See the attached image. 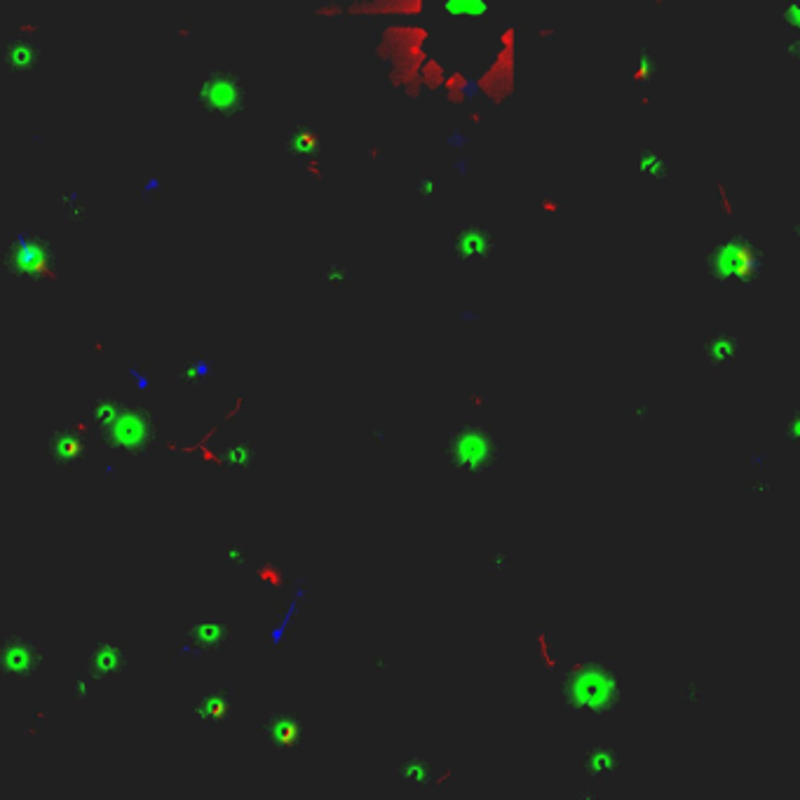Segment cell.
<instances>
[{"label": "cell", "mask_w": 800, "mask_h": 800, "mask_svg": "<svg viewBox=\"0 0 800 800\" xmlns=\"http://www.w3.org/2000/svg\"><path fill=\"white\" fill-rule=\"evenodd\" d=\"M40 662H43L40 648L24 636L10 634L0 641V674L10 679H29L40 669Z\"/></svg>", "instance_id": "8"}, {"label": "cell", "mask_w": 800, "mask_h": 800, "mask_svg": "<svg viewBox=\"0 0 800 800\" xmlns=\"http://www.w3.org/2000/svg\"><path fill=\"white\" fill-rule=\"evenodd\" d=\"M162 186H165V183H162L160 176H155V174H153V176H148V179H146L144 183H141L139 191H141V195H144L146 200H151V193H153V198H155V195H158V193L162 191Z\"/></svg>", "instance_id": "21"}, {"label": "cell", "mask_w": 800, "mask_h": 800, "mask_svg": "<svg viewBox=\"0 0 800 800\" xmlns=\"http://www.w3.org/2000/svg\"><path fill=\"white\" fill-rule=\"evenodd\" d=\"M214 374V359L202 355V357H191L186 364L181 366L179 371V381L181 383H202L207 378H212Z\"/></svg>", "instance_id": "17"}, {"label": "cell", "mask_w": 800, "mask_h": 800, "mask_svg": "<svg viewBox=\"0 0 800 800\" xmlns=\"http://www.w3.org/2000/svg\"><path fill=\"white\" fill-rule=\"evenodd\" d=\"M0 61H5L10 71L15 73H33L38 71L40 61H43V50L36 40L29 36H10L0 45Z\"/></svg>", "instance_id": "11"}, {"label": "cell", "mask_w": 800, "mask_h": 800, "mask_svg": "<svg viewBox=\"0 0 800 800\" xmlns=\"http://www.w3.org/2000/svg\"><path fill=\"white\" fill-rule=\"evenodd\" d=\"M444 458L467 474H484L498 465L500 446L496 437L472 420H463L451 427L449 439L444 444Z\"/></svg>", "instance_id": "4"}, {"label": "cell", "mask_w": 800, "mask_h": 800, "mask_svg": "<svg viewBox=\"0 0 800 800\" xmlns=\"http://www.w3.org/2000/svg\"><path fill=\"white\" fill-rule=\"evenodd\" d=\"M259 735L273 749L291 754L308 742V718L298 709H277L261 723Z\"/></svg>", "instance_id": "7"}, {"label": "cell", "mask_w": 800, "mask_h": 800, "mask_svg": "<svg viewBox=\"0 0 800 800\" xmlns=\"http://www.w3.org/2000/svg\"><path fill=\"white\" fill-rule=\"evenodd\" d=\"M127 667V650L120 641H99L87 655V674L92 681L113 679Z\"/></svg>", "instance_id": "10"}, {"label": "cell", "mask_w": 800, "mask_h": 800, "mask_svg": "<svg viewBox=\"0 0 800 800\" xmlns=\"http://www.w3.org/2000/svg\"><path fill=\"white\" fill-rule=\"evenodd\" d=\"M763 254L754 242L740 235H725L709 247L707 273L714 282L725 284L730 280H756L761 273Z\"/></svg>", "instance_id": "6"}, {"label": "cell", "mask_w": 800, "mask_h": 800, "mask_svg": "<svg viewBox=\"0 0 800 800\" xmlns=\"http://www.w3.org/2000/svg\"><path fill=\"white\" fill-rule=\"evenodd\" d=\"M493 247H496V235H493L491 228L481 226V223L460 226L451 237V256L458 263L486 259L493 252Z\"/></svg>", "instance_id": "9"}, {"label": "cell", "mask_w": 800, "mask_h": 800, "mask_svg": "<svg viewBox=\"0 0 800 800\" xmlns=\"http://www.w3.org/2000/svg\"><path fill=\"white\" fill-rule=\"evenodd\" d=\"M61 202H64V216H66V219L73 221V212H78V219H83V212H85L83 195L73 191L69 195H64V198H61Z\"/></svg>", "instance_id": "20"}, {"label": "cell", "mask_w": 800, "mask_h": 800, "mask_svg": "<svg viewBox=\"0 0 800 800\" xmlns=\"http://www.w3.org/2000/svg\"><path fill=\"white\" fill-rule=\"evenodd\" d=\"M235 711V690L221 683L195 704L193 714L205 725H226Z\"/></svg>", "instance_id": "12"}, {"label": "cell", "mask_w": 800, "mask_h": 800, "mask_svg": "<svg viewBox=\"0 0 800 800\" xmlns=\"http://www.w3.org/2000/svg\"><path fill=\"white\" fill-rule=\"evenodd\" d=\"M439 193V181L432 174H423L416 183V198L420 202H432Z\"/></svg>", "instance_id": "19"}, {"label": "cell", "mask_w": 800, "mask_h": 800, "mask_svg": "<svg viewBox=\"0 0 800 800\" xmlns=\"http://www.w3.org/2000/svg\"><path fill=\"white\" fill-rule=\"evenodd\" d=\"M740 352V341H737L735 334H728V331H721V334H711L704 343V355L714 366H725L730 364L732 359L737 357Z\"/></svg>", "instance_id": "15"}, {"label": "cell", "mask_w": 800, "mask_h": 800, "mask_svg": "<svg viewBox=\"0 0 800 800\" xmlns=\"http://www.w3.org/2000/svg\"><path fill=\"white\" fill-rule=\"evenodd\" d=\"M639 165L643 172H648L650 176H655V179H662V176L669 174V162L664 160V155L660 151H643L639 155Z\"/></svg>", "instance_id": "18"}, {"label": "cell", "mask_w": 800, "mask_h": 800, "mask_svg": "<svg viewBox=\"0 0 800 800\" xmlns=\"http://www.w3.org/2000/svg\"><path fill=\"white\" fill-rule=\"evenodd\" d=\"M195 101L207 115L216 118H235L247 106V90H244L242 76L233 66L216 64L202 71L195 83Z\"/></svg>", "instance_id": "5"}, {"label": "cell", "mask_w": 800, "mask_h": 800, "mask_svg": "<svg viewBox=\"0 0 800 800\" xmlns=\"http://www.w3.org/2000/svg\"><path fill=\"white\" fill-rule=\"evenodd\" d=\"M80 453H83V435H76V430H57L47 444V458L59 467L76 463Z\"/></svg>", "instance_id": "14"}, {"label": "cell", "mask_w": 800, "mask_h": 800, "mask_svg": "<svg viewBox=\"0 0 800 800\" xmlns=\"http://www.w3.org/2000/svg\"><path fill=\"white\" fill-rule=\"evenodd\" d=\"M564 695L573 709L596 711V714L618 711L622 702L618 676L613 669L601 667V664L575 667L566 679Z\"/></svg>", "instance_id": "3"}, {"label": "cell", "mask_w": 800, "mask_h": 800, "mask_svg": "<svg viewBox=\"0 0 800 800\" xmlns=\"http://www.w3.org/2000/svg\"><path fill=\"white\" fill-rule=\"evenodd\" d=\"M585 768L592 777H610L615 770H618V754L608 747H596L592 754L587 756Z\"/></svg>", "instance_id": "16"}, {"label": "cell", "mask_w": 800, "mask_h": 800, "mask_svg": "<svg viewBox=\"0 0 800 800\" xmlns=\"http://www.w3.org/2000/svg\"><path fill=\"white\" fill-rule=\"evenodd\" d=\"M0 266L12 280L52 282L59 273V249L47 237L22 228L5 244Z\"/></svg>", "instance_id": "1"}, {"label": "cell", "mask_w": 800, "mask_h": 800, "mask_svg": "<svg viewBox=\"0 0 800 800\" xmlns=\"http://www.w3.org/2000/svg\"><path fill=\"white\" fill-rule=\"evenodd\" d=\"M94 425L99 427L101 437L106 444L118 446L127 453L144 451L151 442L153 420L151 411L139 409V406H127L125 402H113V399H101L94 406Z\"/></svg>", "instance_id": "2"}, {"label": "cell", "mask_w": 800, "mask_h": 800, "mask_svg": "<svg viewBox=\"0 0 800 800\" xmlns=\"http://www.w3.org/2000/svg\"><path fill=\"white\" fill-rule=\"evenodd\" d=\"M230 636H233V632H230L228 622L216 618H202L188 627L186 639L191 643V650L207 653V650H219Z\"/></svg>", "instance_id": "13"}]
</instances>
